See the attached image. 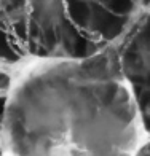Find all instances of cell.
Returning <instances> with one entry per match:
<instances>
[{
	"mask_svg": "<svg viewBox=\"0 0 150 156\" xmlns=\"http://www.w3.org/2000/svg\"><path fill=\"white\" fill-rule=\"evenodd\" d=\"M99 48L70 23L64 0H0V67L13 69L34 58L85 56Z\"/></svg>",
	"mask_w": 150,
	"mask_h": 156,
	"instance_id": "obj_2",
	"label": "cell"
},
{
	"mask_svg": "<svg viewBox=\"0 0 150 156\" xmlns=\"http://www.w3.org/2000/svg\"><path fill=\"white\" fill-rule=\"evenodd\" d=\"M148 144L115 43L13 67L0 156H139Z\"/></svg>",
	"mask_w": 150,
	"mask_h": 156,
	"instance_id": "obj_1",
	"label": "cell"
}]
</instances>
